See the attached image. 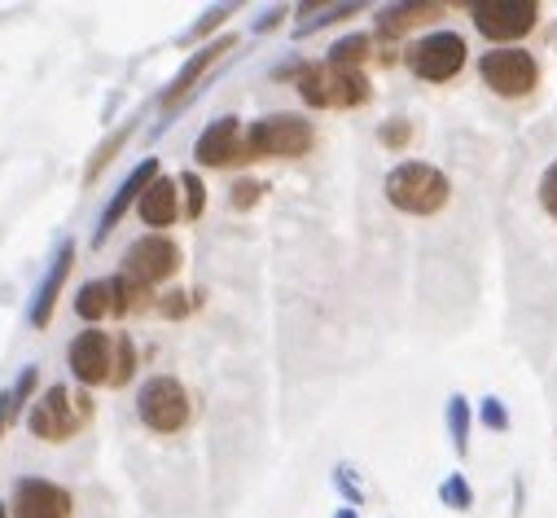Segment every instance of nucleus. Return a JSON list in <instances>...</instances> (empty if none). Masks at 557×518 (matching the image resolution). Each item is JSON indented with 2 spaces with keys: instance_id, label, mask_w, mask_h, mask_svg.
I'll list each match as a JSON object with an SVG mask.
<instances>
[{
  "instance_id": "nucleus-27",
  "label": "nucleus",
  "mask_w": 557,
  "mask_h": 518,
  "mask_svg": "<svg viewBox=\"0 0 557 518\" xmlns=\"http://www.w3.org/2000/svg\"><path fill=\"white\" fill-rule=\"evenodd\" d=\"M10 422H14V400H10V392H0V435H5Z\"/></svg>"
},
{
  "instance_id": "nucleus-29",
  "label": "nucleus",
  "mask_w": 557,
  "mask_h": 518,
  "mask_svg": "<svg viewBox=\"0 0 557 518\" xmlns=\"http://www.w3.org/2000/svg\"><path fill=\"white\" fill-rule=\"evenodd\" d=\"M0 518H10V509H5V501H0Z\"/></svg>"
},
{
  "instance_id": "nucleus-20",
  "label": "nucleus",
  "mask_w": 557,
  "mask_h": 518,
  "mask_svg": "<svg viewBox=\"0 0 557 518\" xmlns=\"http://www.w3.org/2000/svg\"><path fill=\"white\" fill-rule=\"evenodd\" d=\"M181 189H185V215L198 220V215L207 211V185L198 181V172H185V176H181Z\"/></svg>"
},
{
  "instance_id": "nucleus-7",
  "label": "nucleus",
  "mask_w": 557,
  "mask_h": 518,
  "mask_svg": "<svg viewBox=\"0 0 557 518\" xmlns=\"http://www.w3.org/2000/svg\"><path fill=\"white\" fill-rule=\"evenodd\" d=\"M181 259L185 255H181V246L168 233H146V237H136L127 246L123 278L136 282V286H146V291H154V286H163V282H172L181 273Z\"/></svg>"
},
{
  "instance_id": "nucleus-2",
  "label": "nucleus",
  "mask_w": 557,
  "mask_h": 518,
  "mask_svg": "<svg viewBox=\"0 0 557 518\" xmlns=\"http://www.w3.org/2000/svg\"><path fill=\"white\" fill-rule=\"evenodd\" d=\"M88 422H92V396L88 392H71V386H62V382L49 386L27 414V431L36 440H45V444H66Z\"/></svg>"
},
{
  "instance_id": "nucleus-13",
  "label": "nucleus",
  "mask_w": 557,
  "mask_h": 518,
  "mask_svg": "<svg viewBox=\"0 0 557 518\" xmlns=\"http://www.w3.org/2000/svg\"><path fill=\"white\" fill-rule=\"evenodd\" d=\"M233 49H237V36H220L215 45L198 49V53H194V58H189V62L181 66V75L172 79V88L163 92V114L181 110V106H185V101L194 97V84H198V79H202V75H207V71H211V66H215V62H220L224 53H233Z\"/></svg>"
},
{
  "instance_id": "nucleus-17",
  "label": "nucleus",
  "mask_w": 557,
  "mask_h": 518,
  "mask_svg": "<svg viewBox=\"0 0 557 518\" xmlns=\"http://www.w3.org/2000/svg\"><path fill=\"white\" fill-rule=\"evenodd\" d=\"M369 53H373V40H369V36H347V40H338V45L330 49V62L360 71V62H364Z\"/></svg>"
},
{
  "instance_id": "nucleus-10",
  "label": "nucleus",
  "mask_w": 557,
  "mask_h": 518,
  "mask_svg": "<svg viewBox=\"0 0 557 518\" xmlns=\"http://www.w3.org/2000/svg\"><path fill=\"white\" fill-rule=\"evenodd\" d=\"M535 23H540L535 0H479L474 5V27L487 40H522L527 32H535Z\"/></svg>"
},
{
  "instance_id": "nucleus-16",
  "label": "nucleus",
  "mask_w": 557,
  "mask_h": 518,
  "mask_svg": "<svg viewBox=\"0 0 557 518\" xmlns=\"http://www.w3.org/2000/svg\"><path fill=\"white\" fill-rule=\"evenodd\" d=\"M136 215H141V224H150V229L176 224L181 220V181H172V176L150 181V189L141 194V202H136Z\"/></svg>"
},
{
  "instance_id": "nucleus-21",
  "label": "nucleus",
  "mask_w": 557,
  "mask_h": 518,
  "mask_svg": "<svg viewBox=\"0 0 557 518\" xmlns=\"http://www.w3.org/2000/svg\"><path fill=\"white\" fill-rule=\"evenodd\" d=\"M259 194H263V185H259V181H237V185H233V194H228V202H233L237 211H246V207H255V202H259Z\"/></svg>"
},
{
  "instance_id": "nucleus-6",
  "label": "nucleus",
  "mask_w": 557,
  "mask_h": 518,
  "mask_svg": "<svg viewBox=\"0 0 557 518\" xmlns=\"http://www.w3.org/2000/svg\"><path fill=\"white\" fill-rule=\"evenodd\" d=\"M136 414H141V422L154 431V435H176L189 427L194 418V400L185 392V382L172 378V373H154L141 396H136Z\"/></svg>"
},
{
  "instance_id": "nucleus-26",
  "label": "nucleus",
  "mask_w": 557,
  "mask_h": 518,
  "mask_svg": "<svg viewBox=\"0 0 557 518\" xmlns=\"http://www.w3.org/2000/svg\"><path fill=\"white\" fill-rule=\"evenodd\" d=\"M444 501H453L457 509H466V505H470V492H466V483H461V479H453V483L444 488Z\"/></svg>"
},
{
  "instance_id": "nucleus-5",
  "label": "nucleus",
  "mask_w": 557,
  "mask_h": 518,
  "mask_svg": "<svg viewBox=\"0 0 557 518\" xmlns=\"http://www.w3.org/2000/svg\"><path fill=\"white\" fill-rule=\"evenodd\" d=\"M317 133L304 114H263L246 133V159H304Z\"/></svg>"
},
{
  "instance_id": "nucleus-11",
  "label": "nucleus",
  "mask_w": 557,
  "mask_h": 518,
  "mask_svg": "<svg viewBox=\"0 0 557 518\" xmlns=\"http://www.w3.org/2000/svg\"><path fill=\"white\" fill-rule=\"evenodd\" d=\"M75 496L49 479H18L10 496V518H71Z\"/></svg>"
},
{
  "instance_id": "nucleus-25",
  "label": "nucleus",
  "mask_w": 557,
  "mask_h": 518,
  "mask_svg": "<svg viewBox=\"0 0 557 518\" xmlns=\"http://www.w3.org/2000/svg\"><path fill=\"white\" fill-rule=\"evenodd\" d=\"M483 422L492 431H505V414H500V400H483Z\"/></svg>"
},
{
  "instance_id": "nucleus-18",
  "label": "nucleus",
  "mask_w": 557,
  "mask_h": 518,
  "mask_svg": "<svg viewBox=\"0 0 557 518\" xmlns=\"http://www.w3.org/2000/svg\"><path fill=\"white\" fill-rule=\"evenodd\" d=\"M448 427H453V444H457V453H466V448H470V405H466L461 396L448 400Z\"/></svg>"
},
{
  "instance_id": "nucleus-4",
  "label": "nucleus",
  "mask_w": 557,
  "mask_h": 518,
  "mask_svg": "<svg viewBox=\"0 0 557 518\" xmlns=\"http://www.w3.org/2000/svg\"><path fill=\"white\" fill-rule=\"evenodd\" d=\"M299 97L317 110H356L369 101V79L364 71H351V66L312 62L299 75Z\"/></svg>"
},
{
  "instance_id": "nucleus-24",
  "label": "nucleus",
  "mask_w": 557,
  "mask_h": 518,
  "mask_svg": "<svg viewBox=\"0 0 557 518\" xmlns=\"http://www.w3.org/2000/svg\"><path fill=\"white\" fill-rule=\"evenodd\" d=\"M228 14H233V5H220V10H211V14H207V18H202V23L194 27V32H189V40H198V36H207V32H211V27H220V23L228 18Z\"/></svg>"
},
{
  "instance_id": "nucleus-12",
  "label": "nucleus",
  "mask_w": 557,
  "mask_h": 518,
  "mask_svg": "<svg viewBox=\"0 0 557 518\" xmlns=\"http://www.w3.org/2000/svg\"><path fill=\"white\" fill-rule=\"evenodd\" d=\"M194 159H198L202 168H233V163H250V159H246V137H242V123H237L233 114L215 119V123L207 127V133L198 137Z\"/></svg>"
},
{
  "instance_id": "nucleus-23",
  "label": "nucleus",
  "mask_w": 557,
  "mask_h": 518,
  "mask_svg": "<svg viewBox=\"0 0 557 518\" xmlns=\"http://www.w3.org/2000/svg\"><path fill=\"white\" fill-rule=\"evenodd\" d=\"M408 137H412V127H408V123H404V119H391V123H386V127H382V141H386V146H391V150H399V146H404V141H408Z\"/></svg>"
},
{
  "instance_id": "nucleus-28",
  "label": "nucleus",
  "mask_w": 557,
  "mask_h": 518,
  "mask_svg": "<svg viewBox=\"0 0 557 518\" xmlns=\"http://www.w3.org/2000/svg\"><path fill=\"white\" fill-rule=\"evenodd\" d=\"M163 312H168V317H185V295H168Z\"/></svg>"
},
{
  "instance_id": "nucleus-1",
  "label": "nucleus",
  "mask_w": 557,
  "mask_h": 518,
  "mask_svg": "<svg viewBox=\"0 0 557 518\" xmlns=\"http://www.w3.org/2000/svg\"><path fill=\"white\" fill-rule=\"evenodd\" d=\"M66 365L79 386H123L136 373V347L127 334H106V330H84L75 334Z\"/></svg>"
},
{
  "instance_id": "nucleus-9",
  "label": "nucleus",
  "mask_w": 557,
  "mask_h": 518,
  "mask_svg": "<svg viewBox=\"0 0 557 518\" xmlns=\"http://www.w3.org/2000/svg\"><path fill=\"white\" fill-rule=\"evenodd\" d=\"M479 75L496 97H527L540 84V62L527 49L505 45V49H492L479 58Z\"/></svg>"
},
{
  "instance_id": "nucleus-19",
  "label": "nucleus",
  "mask_w": 557,
  "mask_h": 518,
  "mask_svg": "<svg viewBox=\"0 0 557 518\" xmlns=\"http://www.w3.org/2000/svg\"><path fill=\"white\" fill-rule=\"evenodd\" d=\"M127 137H132V123H123V127H119V133H114V137H110V141H106V146H101V150L92 155V163H88L84 181H97V176H101V168H106V163H110V159H114V155L123 150V141H127Z\"/></svg>"
},
{
  "instance_id": "nucleus-15",
  "label": "nucleus",
  "mask_w": 557,
  "mask_h": 518,
  "mask_svg": "<svg viewBox=\"0 0 557 518\" xmlns=\"http://www.w3.org/2000/svg\"><path fill=\"white\" fill-rule=\"evenodd\" d=\"M71 264H75V242H62V246H58V259L49 264L45 282H40V291H36V304H32V325H36V330H45V325L53 321V308H58V295H62V286H66V278H71Z\"/></svg>"
},
{
  "instance_id": "nucleus-22",
  "label": "nucleus",
  "mask_w": 557,
  "mask_h": 518,
  "mask_svg": "<svg viewBox=\"0 0 557 518\" xmlns=\"http://www.w3.org/2000/svg\"><path fill=\"white\" fill-rule=\"evenodd\" d=\"M540 207H544V211L557 220V163H553V168L540 176Z\"/></svg>"
},
{
  "instance_id": "nucleus-3",
  "label": "nucleus",
  "mask_w": 557,
  "mask_h": 518,
  "mask_svg": "<svg viewBox=\"0 0 557 518\" xmlns=\"http://www.w3.org/2000/svg\"><path fill=\"white\" fill-rule=\"evenodd\" d=\"M453 198V185L431 163H399L386 176V202L404 215H435Z\"/></svg>"
},
{
  "instance_id": "nucleus-8",
  "label": "nucleus",
  "mask_w": 557,
  "mask_h": 518,
  "mask_svg": "<svg viewBox=\"0 0 557 518\" xmlns=\"http://www.w3.org/2000/svg\"><path fill=\"white\" fill-rule=\"evenodd\" d=\"M408 71L417 79H426V84H448L461 75L466 66V40L457 32H431L422 40H412L408 53H404Z\"/></svg>"
},
{
  "instance_id": "nucleus-14",
  "label": "nucleus",
  "mask_w": 557,
  "mask_h": 518,
  "mask_svg": "<svg viewBox=\"0 0 557 518\" xmlns=\"http://www.w3.org/2000/svg\"><path fill=\"white\" fill-rule=\"evenodd\" d=\"M159 176H163L159 159H146L141 168H136V172H132V176L119 185V194L110 198V207H106V211H101V220H97V233H92V242H97V246H101V242L110 237V229H114V224L127 215V207L141 202V194H146V189H150V181H159Z\"/></svg>"
}]
</instances>
